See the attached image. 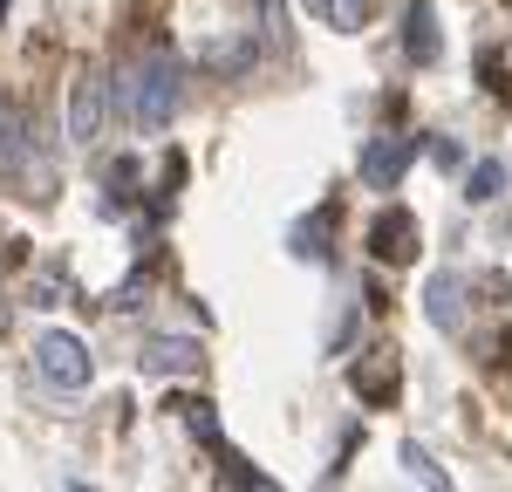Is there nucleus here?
<instances>
[{
  "mask_svg": "<svg viewBox=\"0 0 512 492\" xmlns=\"http://www.w3.org/2000/svg\"><path fill=\"white\" fill-rule=\"evenodd\" d=\"M130 89H137V123H144V130H164L171 110H178V69H171V55L151 48V55L130 69Z\"/></svg>",
  "mask_w": 512,
  "mask_h": 492,
  "instance_id": "obj_1",
  "label": "nucleus"
},
{
  "mask_svg": "<svg viewBox=\"0 0 512 492\" xmlns=\"http://www.w3.org/2000/svg\"><path fill=\"white\" fill-rule=\"evenodd\" d=\"M35 369L41 376H48V383H55V390H82V383H89V349H82V335H69V328H48V335H41L35 342Z\"/></svg>",
  "mask_w": 512,
  "mask_h": 492,
  "instance_id": "obj_2",
  "label": "nucleus"
},
{
  "mask_svg": "<svg viewBox=\"0 0 512 492\" xmlns=\"http://www.w3.org/2000/svg\"><path fill=\"white\" fill-rule=\"evenodd\" d=\"M103 103H110L103 69H76V82H69V137H76V144H96V130H103Z\"/></svg>",
  "mask_w": 512,
  "mask_h": 492,
  "instance_id": "obj_3",
  "label": "nucleus"
},
{
  "mask_svg": "<svg viewBox=\"0 0 512 492\" xmlns=\"http://www.w3.org/2000/svg\"><path fill=\"white\" fill-rule=\"evenodd\" d=\"M417 158V137H369L362 144V178H369V192H396L403 185V171Z\"/></svg>",
  "mask_w": 512,
  "mask_h": 492,
  "instance_id": "obj_4",
  "label": "nucleus"
},
{
  "mask_svg": "<svg viewBox=\"0 0 512 492\" xmlns=\"http://www.w3.org/2000/svg\"><path fill=\"white\" fill-rule=\"evenodd\" d=\"M369 253H376L383 267H410V260H417V219H410L403 205L376 212V219H369Z\"/></svg>",
  "mask_w": 512,
  "mask_h": 492,
  "instance_id": "obj_5",
  "label": "nucleus"
},
{
  "mask_svg": "<svg viewBox=\"0 0 512 492\" xmlns=\"http://www.w3.org/2000/svg\"><path fill=\"white\" fill-rule=\"evenodd\" d=\"M137 363H144V376H192L205 363V342H192V335H151Z\"/></svg>",
  "mask_w": 512,
  "mask_h": 492,
  "instance_id": "obj_6",
  "label": "nucleus"
},
{
  "mask_svg": "<svg viewBox=\"0 0 512 492\" xmlns=\"http://www.w3.org/2000/svg\"><path fill=\"white\" fill-rule=\"evenodd\" d=\"M437 48H444L437 7L431 0H410V7H403V55H410V62H437Z\"/></svg>",
  "mask_w": 512,
  "mask_h": 492,
  "instance_id": "obj_7",
  "label": "nucleus"
},
{
  "mask_svg": "<svg viewBox=\"0 0 512 492\" xmlns=\"http://www.w3.org/2000/svg\"><path fill=\"white\" fill-rule=\"evenodd\" d=\"M396 390H403V376H396L390 349H376V363H355V397H369V404H396Z\"/></svg>",
  "mask_w": 512,
  "mask_h": 492,
  "instance_id": "obj_8",
  "label": "nucleus"
},
{
  "mask_svg": "<svg viewBox=\"0 0 512 492\" xmlns=\"http://www.w3.org/2000/svg\"><path fill=\"white\" fill-rule=\"evenodd\" d=\"M424 315H431L437 328H458V274L437 267L431 281H424Z\"/></svg>",
  "mask_w": 512,
  "mask_h": 492,
  "instance_id": "obj_9",
  "label": "nucleus"
},
{
  "mask_svg": "<svg viewBox=\"0 0 512 492\" xmlns=\"http://www.w3.org/2000/svg\"><path fill=\"white\" fill-rule=\"evenodd\" d=\"M21 164H28V123L0 103V178H14Z\"/></svg>",
  "mask_w": 512,
  "mask_h": 492,
  "instance_id": "obj_10",
  "label": "nucleus"
},
{
  "mask_svg": "<svg viewBox=\"0 0 512 492\" xmlns=\"http://www.w3.org/2000/svg\"><path fill=\"white\" fill-rule=\"evenodd\" d=\"M499 192H506V164H499V158H478L472 171H465V199H472V205H492Z\"/></svg>",
  "mask_w": 512,
  "mask_h": 492,
  "instance_id": "obj_11",
  "label": "nucleus"
},
{
  "mask_svg": "<svg viewBox=\"0 0 512 492\" xmlns=\"http://www.w3.org/2000/svg\"><path fill=\"white\" fill-rule=\"evenodd\" d=\"M308 7H315L328 28H342V35H355V28L369 21V0H308Z\"/></svg>",
  "mask_w": 512,
  "mask_h": 492,
  "instance_id": "obj_12",
  "label": "nucleus"
},
{
  "mask_svg": "<svg viewBox=\"0 0 512 492\" xmlns=\"http://www.w3.org/2000/svg\"><path fill=\"white\" fill-rule=\"evenodd\" d=\"M403 465H410V479H417V486H444V472H437V458L424 445H403Z\"/></svg>",
  "mask_w": 512,
  "mask_h": 492,
  "instance_id": "obj_13",
  "label": "nucleus"
}]
</instances>
